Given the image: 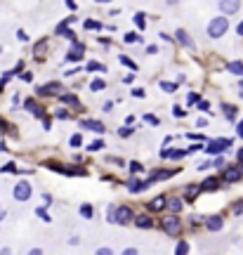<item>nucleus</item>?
<instances>
[{"label":"nucleus","instance_id":"1","mask_svg":"<svg viewBox=\"0 0 243 255\" xmlns=\"http://www.w3.org/2000/svg\"><path fill=\"white\" fill-rule=\"evenodd\" d=\"M227 28H229L227 17H215V19H210V24H208V36H210V38H222V36L227 33Z\"/></svg>","mask_w":243,"mask_h":255},{"label":"nucleus","instance_id":"2","mask_svg":"<svg viewBox=\"0 0 243 255\" xmlns=\"http://www.w3.org/2000/svg\"><path fill=\"white\" fill-rule=\"evenodd\" d=\"M229 147H231V139L217 137V139H210V142L205 144V151H208V154H222V151H227Z\"/></svg>","mask_w":243,"mask_h":255},{"label":"nucleus","instance_id":"3","mask_svg":"<svg viewBox=\"0 0 243 255\" xmlns=\"http://www.w3.org/2000/svg\"><path fill=\"white\" fill-rule=\"evenodd\" d=\"M161 227L165 234H170V236H177L179 232H182V222H179V217H175V215H170V217H165L161 222Z\"/></svg>","mask_w":243,"mask_h":255},{"label":"nucleus","instance_id":"4","mask_svg":"<svg viewBox=\"0 0 243 255\" xmlns=\"http://www.w3.org/2000/svg\"><path fill=\"white\" fill-rule=\"evenodd\" d=\"M28 196H31V185H28V182H17V187H14V199H17V201H28Z\"/></svg>","mask_w":243,"mask_h":255},{"label":"nucleus","instance_id":"5","mask_svg":"<svg viewBox=\"0 0 243 255\" xmlns=\"http://www.w3.org/2000/svg\"><path fill=\"white\" fill-rule=\"evenodd\" d=\"M239 7H241V0H220V12L229 14V17L239 12Z\"/></svg>","mask_w":243,"mask_h":255},{"label":"nucleus","instance_id":"6","mask_svg":"<svg viewBox=\"0 0 243 255\" xmlns=\"http://www.w3.org/2000/svg\"><path fill=\"white\" fill-rule=\"evenodd\" d=\"M241 177H243V168H239V165L224 168V182H239Z\"/></svg>","mask_w":243,"mask_h":255},{"label":"nucleus","instance_id":"7","mask_svg":"<svg viewBox=\"0 0 243 255\" xmlns=\"http://www.w3.org/2000/svg\"><path fill=\"white\" fill-rule=\"evenodd\" d=\"M130 220H133V210H130L128 206L116 208V222H118V225H128Z\"/></svg>","mask_w":243,"mask_h":255},{"label":"nucleus","instance_id":"8","mask_svg":"<svg viewBox=\"0 0 243 255\" xmlns=\"http://www.w3.org/2000/svg\"><path fill=\"white\" fill-rule=\"evenodd\" d=\"M205 227L210 229V232H220V229L224 227V220L220 215H210V217H205Z\"/></svg>","mask_w":243,"mask_h":255},{"label":"nucleus","instance_id":"9","mask_svg":"<svg viewBox=\"0 0 243 255\" xmlns=\"http://www.w3.org/2000/svg\"><path fill=\"white\" fill-rule=\"evenodd\" d=\"M163 208H168V199H165V196H156V199L149 201V210H151V213H158Z\"/></svg>","mask_w":243,"mask_h":255},{"label":"nucleus","instance_id":"10","mask_svg":"<svg viewBox=\"0 0 243 255\" xmlns=\"http://www.w3.org/2000/svg\"><path fill=\"white\" fill-rule=\"evenodd\" d=\"M59 90H62V85H59V83H47V85L38 88V94H43V97H50V94H59Z\"/></svg>","mask_w":243,"mask_h":255},{"label":"nucleus","instance_id":"11","mask_svg":"<svg viewBox=\"0 0 243 255\" xmlns=\"http://www.w3.org/2000/svg\"><path fill=\"white\" fill-rule=\"evenodd\" d=\"M177 41L182 43L184 47H189V50H194V41L189 38V33H187L184 28H177Z\"/></svg>","mask_w":243,"mask_h":255},{"label":"nucleus","instance_id":"12","mask_svg":"<svg viewBox=\"0 0 243 255\" xmlns=\"http://www.w3.org/2000/svg\"><path fill=\"white\" fill-rule=\"evenodd\" d=\"M215 189H220V180L217 177H208V180L201 182V191H215Z\"/></svg>","mask_w":243,"mask_h":255},{"label":"nucleus","instance_id":"13","mask_svg":"<svg viewBox=\"0 0 243 255\" xmlns=\"http://www.w3.org/2000/svg\"><path fill=\"white\" fill-rule=\"evenodd\" d=\"M135 225L142 229H151L154 227V220H151L149 215H139V217H135Z\"/></svg>","mask_w":243,"mask_h":255},{"label":"nucleus","instance_id":"14","mask_svg":"<svg viewBox=\"0 0 243 255\" xmlns=\"http://www.w3.org/2000/svg\"><path fill=\"white\" fill-rule=\"evenodd\" d=\"M83 52H85V50H83V45H81V43H76V45H73V50L68 52V59H71V62H78V59H83Z\"/></svg>","mask_w":243,"mask_h":255},{"label":"nucleus","instance_id":"15","mask_svg":"<svg viewBox=\"0 0 243 255\" xmlns=\"http://www.w3.org/2000/svg\"><path fill=\"white\" fill-rule=\"evenodd\" d=\"M168 177H173V170H154L151 177H149V182H156V180H168Z\"/></svg>","mask_w":243,"mask_h":255},{"label":"nucleus","instance_id":"16","mask_svg":"<svg viewBox=\"0 0 243 255\" xmlns=\"http://www.w3.org/2000/svg\"><path fill=\"white\" fill-rule=\"evenodd\" d=\"M59 99H62V104H68V107H81L76 94H59Z\"/></svg>","mask_w":243,"mask_h":255},{"label":"nucleus","instance_id":"17","mask_svg":"<svg viewBox=\"0 0 243 255\" xmlns=\"http://www.w3.org/2000/svg\"><path fill=\"white\" fill-rule=\"evenodd\" d=\"M57 33H59V36H64V38H68V41H76L73 31H71L66 24H59V26H57Z\"/></svg>","mask_w":243,"mask_h":255},{"label":"nucleus","instance_id":"18","mask_svg":"<svg viewBox=\"0 0 243 255\" xmlns=\"http://www.w3.org/2000/svg\"><path fill=\"white\" fill-rule=\"evenodd\" d=\"M229 73H234V76H243V62H229Z\"/></svg>","mask_w":243,"mask_h":255},{"label":"nucleus","instance_id":"19","mask_svg":"<svg viewBox=\"0 0 243 255\" xmlns=\"http://www.w3.org/2000/svg\"><path fill=\"white\" fill-rule=\"evenodd\" d=\"M83 125H85L88 130H95V133H104V125H102L99 121H85Z\"/></svg>","mask_w":243,"mask_h":255},{"label":"nucleus","instance_id":"20","mask_svg":"<svg viewBox=\"0 0 243 255\" xmlns=\"http://www.w3.org/2000/svg\"><path fill=\"white\" fill-rule=\"evenodd\" d=\"M199 191H201V185H199V187H196V185H191V187H187V189H184V196H187L189 201H194Z\"/></svg>","mask_w":243,"mask_h":255},{"label":"nucleus","instance_id":"21","mask_svg":"<svg viewBox=\"0 0 243 255\" xmlns=\"http://www.w3.org/2000/svg\"><path fill=\"white\" fill-rule=\"evenodd\" d=\"M222 114H224L229 121H234V118H236V107H231V104H222Z\"/></svg>","mask_w":243,"mask_h":255},{"label":"nucleus","instance_id":"22","mask_svg":"<svg viewBox=\"0 0 243 255\" xmlns=\"http://www.w3.org/2000/svg\"><path fill=\"white\" fill-rule=\"evenodd\" d=\"M147 187H149V182H139V180H133V182L128 185L130 191H142V189H147Z\"/></svg>","mask_w":243,"mask_h":255},{"label":"nucleus","instance_id":"23","mask_svg":"<svg viewBox=\"0 0 243 255\" xmlns=\"http://www.w3.org/2000/svg\"><path fill=\"white\" fill-rule=\"evenodd\" d=\"M168 208H170L173 213H179V210H182V201H179V199H170V201H168Z\"/></svg>","mask_w":243,"mask_h":255},{"label":"nucleus","instance_id":"24","mask_svg":"<svg viewBox=\"0 0 243 255\" xmlns=\"http://www.w3.org/2000/svg\"><path fill=\"white\" fill-rule=\"evenodd\" d=\"M90 88H92L95 93H99V90H104V88H107V83L102 81V78H95V81H92V85H90Z\"/></svg>","mask_w":243,"mask_h":255},{"label":"nucleus","instance_id":"25","mask_svg":"<svg viewBox=\"0 0 243 255\" xmlns=\"http://www.w3.org/2000/svg\"><path fill=\"white\" fill-rule=\"evenodd\" d=\"M161 88H163V93H175V90H177V85H175V83H170V81H163Z\"/></svg>","mask_w":243,"mask_h":255},{"label":"nucleus","instance_id":"26","mask_svg":"<svg viewBox=\"0 0 243 255\" xmlns=\"http://www.w3.org/2000/svg\"><path fill=\"white\" fill-rule=\"evenodd\" d=\"M85 28H90V31H99V28H102V24H99V22H95V19H88V22H85Z\"/></svg>","mask_w":243,"mask_h":255},{"label":"nucleus","instance_id":"27","mask_svg":"<svg viewBox=\"0 0 243 255\" xmlns=\"http://www.w3.org/2000/svg\"><path fill=\"white\" fill-rule=\"evenodd\" d=\"M102 147H104V139H95L92 144H88V149H90V151H99Z\"/></svg>","mask_w":243,"mask_h":255},{"label":"nucleus","instance_id":"28","mask_svg":"<svg viewBox=\"0 0 243 255\" xmlns=\"http://www.w3.org/2000/svg\"><path fill=\"white\" fill-rule=\"evenodd\" d=\"M184 253H189V246H187V241L177 243V255H184Z\"/></svg>","mask_w":243,"mask_h":255},{"label":"nucleus","instance_id":"29","mask_svg":"<svg viewBox=\"0 0 243 255\" xmlns=\"http://www.w3.org/2000/svg\"><path fill=\"white\" fill-rule=\"evenodd\" d=\"M88 71H104V64H99V62H90V64H88Z\"/></svg>","mask_w":243,"mask_h":255},{"label":"nucleus","instance_id":"30","mask_svg":"<svg viewBox=\"0 0 243 255\" xmlns=\"http://www.w3.org/2000/svg\"><path fill=\"white\" fill-rule=\"evenodd\" d=\"M81 144H83L81 133H78V135H73V137H71V147H81Z\"/></svg>","mask_w":243,"mask_h":255},{"label":"nucleus","instance_id":"31","mask_svg":"<svg viewBox=\"0 0 243 255\" xmlns=\"http://www.w3.org/2000/svg\"><path fill=\"white\" fill-rule=\"evenodd\" d=\"M26 109H28V111H33V114H41V109L36 107V102H33V99H28V102H26Z\"/></svg>","mask_w":243,"mask_h":255},{"label":"nucleus","instance_id":"32","mask_svg":"<svg viewBox=\"0 0 243 255\" xmlns=\"http://www.w3.org/2000/svg\"><path fill=\"white\" fill-rule=\"evenodd\" d=\"M144 121H147L149 125H158V118H156L154 114H147V116H144Z\"/></svg>","mask_w":243,"mask_h":255},{"label":"nucleus","instance_id":"33","mask_svg":"<svg viewBox=\"0 0 243 255\" xmlns=\"http://www.w3.org/2000/svg\"><path fill=\"white\" fill-rule=\"evenodd\" d=\"M36 213H38V217H41L43 222H52V220H50V215L45 213V210H43V208H38V210H36Z\"/></svg>","mask_w":243,"mask_h":255},{"label":"nucleus","instance_id":"34","mask_svg":"<svg viewBox=\"0 0 243 255\" xmlns=\"http://www.w3.org/2000/svg\"><path fill=\"white\" fill-rule=\"evenodd\" d=\"M81 213H83V217H92V208H90V206H83Z\"/></svg>","mask_w":243,"mask_h":255},{"label":"nucleus","instance_id":"35","mask_svg":"<svg viewBox=\"0 0 243 255\" xmlns=\"http://www.w3.org/2000/svg\"><path fill=\"white\" fill-rule=\"evenodd\" d=\"M121 62L125 64V67H130V69H137V64L133 62V59H128V57H121Z\"/></svg>","mask_w":243,"mask_h":255},{"label":"nucleus","instance_id":"36","mask_svg":"<svg viewBox=\"0 0 243 255\" xmlns=\"http://www.w3.org/2000/svg\"><path fill=\"white\" fill-rule=\"evenodd\" d=\"M125 41H128V43H139V36H135V33H128V36H125Z\"/></svg>","mask_w":243,"mask_h":255},{"label":"nucleus","instance_id":"37","mask_svg":"<svg viewBox=\"0 0 243 255\" xmlns=\"http://www.w3.org/2000/svg\"><path fill=\"white\" fill-rule=\"evenodd\" d=\"M187 102H189V104H196V102H199V94H196V93H189Z\"/></svg>","mask_w":243,"mask_h":255},{"label":"nucleus","instance_id":"38","mask_svg":"<svg viewBox=\"0 0 243 255\" xmlns=\"http://www.w3.org/2000/svg\"><path fill=\"white\" fill-rule=\"evenodd\" d=\"M213 165H215V168H224V159H222V156H217L215 161H213Z\"/></svg>","mask_w":243,"mask_h":255},{"label":"nucleus","instance_id":"39","mask_svg":"<svg viewBox=\"0 0 243 255\" xmlns=\"http://www.w3.org/2000/svg\"><path fill=\"white\" fill-rule=\"evenodd\" d=\"M130 170H133V173H142V165H139V163H130Z\"/></svg>","mask_w":243,"mask_h":255},{"label":"nucleus","instance_id":"40","mask_svg":"<svg viewBox=\"0 0 243 255\" xmlns=\"http://www.w3.org/2000/svg\"><path fill=\"white\" fill-rule=\"evenodd\" d=\"M135 22H137V26H139V28L144 26V17H142V14H137V17H135Z\"/></svg>","mask_w":243,"mask_h":255},{"label":"nucleus","instance_id":"41","mask_svg":"<svg viewBox=\"0 0 243 255\" xmlns=\"http://www.w3.org/2000/svg\"><path fill=\"white\" fill-rule=\"evenodd\" d=\"M118 135H121V137H128V135H133V128H123Z\"/></svg>","mask_w":243,"mask_h":255},{"label":"nucleus","instance_id":"42","mask_svg":"<svg viewBox=\"0 0 243 255\" xmlns=\"http://www.w3.org/2000/svg\"><path fill=\"white\" fill-rule=\"evenodd\" d=\"M199 109H201V111H208V109H210V104H208V102H199Z\"/></svg>","mask_w":243,"mask_h":255},{"label":"nucleus","instance_id":"43","mask_svg":"<svg viewBox=\"0 0 243 255\" xmlns=\"http://www.w3.org/2000/svg\"><path fill=\"white\" fill-rule=\"evenodd\" d=\"M97 253H99V255H111V248H99Z\"/></svg>","mask_w":243,"mask_h":255},{"label":"nucleus","instance_id":"44","mask_svg":"<svg viewBox=\"0 0 243 255\" xmlns=\"http://www.w3.org/2000/svg\"><path fill=\"white\" fill-rule=\"evenodd\" d=\"M14 170H17V168H14L12 163H7V165H5V173H14Z\"/></svg>","mask_w":243,"mask_h":255},{"label":"nucleus","instance_id":"45","mask_svg":"<svg viewBox=\"0 0 243 255\" xmlns=\"http://www.w3.org/2000/svg\"><path fill=\"white\" fill-rule=\"evenodd\" d=\"M234 213H243V203H236L234 206Z\"/></svg>","mask_w":243,"mask_h":255},{"label":"nucleus","instance_id":"46","mask_svg":"<svg viewBox=\"0 0 243 255\" xmlns=\"http://www.w3.org/2000/svg\"><path fill=\"white\" fill-rule=\"evenodd\" d=\"M236 133H239V137H243V121L236 125Z\"/></svg>","mask_w":243,"mask_h":255},{"label":"nucleus","instance_id":"47","mask_svg":"<svg viewBox=\"0 0 243 255\" xmlns=\"http://www.w3.org/2000/svg\"><path fill=\"white\" fill-rule=\"evenodd\" d=\"M236 159H239V163L243 165V149H239V154H236Z\"/></svg>","mask_w":243,"mask_h":255},{"label":"nucleus","instance_id":"48","mask_svg":"<svg viewBox=\"0 0 243 255\" xmlns=\"http://www.w3.org/2000/svg\"><path fill=\"white\" fill-rule=\"evenodd\" d=\"M236 33H239V36H241V38H243V22H241V24H239V26H236Z\"/></svg>","mask_w":243,"mask_h":255},{"label":"nucleus","instance_id":"49","mask_svg":"<svg viewBox=\"0 0 243 255\" xmlns=\"http://www.w3.org/2000/svg\"><path fill=\"white\" fill-rule=\"evenodd\" d=\"M5 215H7V210H5V208L0 206V220H5Z\"/></svg>","mask_w":243,"mask_h":255},{"label":"nucleus","instance_id":"50","mask_svg":"<svg viewBox=\"0 0 243 255\" xmlns=\"http://www.w3.org/2000/svg\"><path fill=\"white\" fill-rule=\"evenodd\" d=\"M66 5L71 7V10H76V2H73V0H66Z\"/></svg>","mask_w":243,"mask_h":255},{"label":"nucleus","instance_id":"51","mask_svg":"<svg viewBox=\"0 0 243 255\" xmlns=\"http://www.w3.org/2000/svg\"><path fill=\"white\" fill-rule=\"evenodd\" d=\"M95 2H111V0H95Z\"/></svg>","mask_w":243,"mask_h":255},{"label":"nucleus","instance_id":"52","mask_svg":"<svg viewBox=\"0 0 243 255\" xmlns=\"http://www.w3.org/2000/svg\"><path fill=\"white\" fill-rule=\"evenodd\" d=\"M239 88H241V94H243V81H241V85H239Z\"/></svg>","mask_w":243,"mask_h":255},{"label":"nucleus","instance_id":"53","mask_svg":"<svg viewBox=\"0 0 243 255\" xmlns=\"http://www.w3.org/2000/svg\"><path fill=\"white\" fill-rule=\"evenodd\" d=\"M0 50H2V47H0Z\"/></svg>","mask_w":243,"mask_h":255}]
</instances>
